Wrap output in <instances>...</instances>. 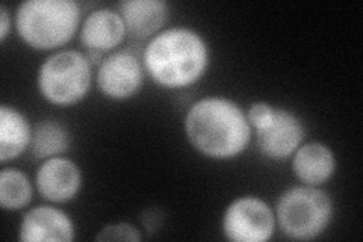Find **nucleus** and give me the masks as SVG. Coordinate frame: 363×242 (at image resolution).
Returning a JSON list of instances; mask_svg holds the SVG:
<instances>
[{
    "mask_svg": "<svg viewBox=\"0 0 363 242\" xmlns=\"http://www.w3.org/2000/svg\"><path fill=\"white\" fill-rule=\"evenodd\" d=\"M144 68L138 57L129 52H116L99 65L97 85L112 100H126L141 89Z\"/></svg>",
    "mask_w": 363,
    "mask_h": 242,
    "instance_id": "8",
    "label": "nucleus"
},
{
    "mask_svg": "<svg viewBox=\"0 0 363 242\" xmlns=\"http://www.w3.org/2000/svg\"><path fill=\"white\" fill-rule=\"evenodd\" d=\"M97 241H141L140 230L133 227L129 223H117L106 226L100 230V233L96 236Z\"/></svg>",
    "mask_w": 363,
    "mask_h": 242,
    "instance_id": "17",
    "label": "nucleus"
},
{
    "mask_svg": "<svg viewBox=\"0 0 363 242\" xmlns=\"http://www.w3.org/2000/svg\"><path fill=\"white\" fill-rule=\"evenodd\" d=\"M37 189L43 199L52 203H65L74 199L82 187V172L67 158L45 159L37 171Z\"/></svg>",
    "mask_w": 363,
    "mask_h": 242,
    "instance_id": "9",
    "label": "nucleus"
},
{
    "mask_svg": "<svg viewBox=\"0 0 363 242\" xmlns=\"http://www.w3.org/2000/svg\"><path fill=\"white\" fill-rule=\"evenodd\" d=\"M81 5L74 0H28L16 13L20 38L38 50L61 48L81 25Z\"/></svg>",
    "mask_w": 363,
    "mask_h": 242,
    "instance_id": "3",
    "label": "nucleus"
},
{
    "mask_svg": "<svg viewBox=\"0 0 363 242\" xmlns=\"http://www.w3.org/2000/svg\"><path fill=\"white\" fill-rule=\"evenodd\" d=\"M128 29L120 13L100 8L86 16L81 25V41L88 50L108 52L116 49L126 37Z\"/></svg>",
    "mask_w": 363,
    "mask_h": 242,
    "instance_id": "11",
    "label": "nucleus"
},
{
    "mask_svg": "<svg viewBox=\"0 0 363 242\" xmlns=\"http://www.w3.org/2000/svg\"><path fill=\"white\" fill-rule=\"evenodd\" d=\"M259 152L272 160H286L303 144L306 129L292 111L274 109V119L267 128L255 131Z\"/></svg>",
    "mask_w": 363,
    "mask_h": 242,
    "instance_id": "7",
    "label": "nucleus"
},
{
    "mask_svg": "<svg viewBox=\"0 0 363 242\" xmlns=\"http://www.w3.org/2000/svg\"><path fill=\"white\" fill-rule=\"evenodd\" d=\"M32 185L25 172L4 168L0 172V204L4 211H20L32 200Z\"/></svg>",
    "mask_w": 363,
    "mask_h": 242,
    "instance_id": "16",
    "label": "nucleus"
},
{
    "mask_svg": "<svg viewBox=\"0 0 363 242\" xmlns=\"http://www.w3.org/2000/svg\"><path fill=\"white\" fill-rule=\"evenodd\" d=\"M274 106H271L269 103L265 101H257L255 105L250 106L247 112V120L252 126V129L260 131L267 128V126L274 119Z\"/></svg>",
    "mask_w": 363,
    "mask_h": 242,
    "instance_id": "18",
    "label": "nucleus"
},
{
    "mask_svg": "<svg viewBox=\"0 0 363 242\" xmlns=\"http://www.w3.org/2000/svg\"><path fill=\"white\" fill-rule=\"evenodd\" d=\"M274 214L288 238L309 241L323 235L330 226L333 202L318 187H292L280 195Z\"/></svg>",
    "mask_w": 363,
    "mask_h": 242,
    "instance_id": "4",
    "label": "nucleus"
},
{
    "mask_svg": "<svg viewBox=\"0 0 363 242\" xmlns=\"http://www.w3.org/2000/svg\"><path fill=\"white\" fill-rule=\"evenodd\" d=\"M11 29V17L5 5L0 8V41L5 43Z\"/></svg>",
    "mask_w": 363,
    "mask_h": 242,
    "instance_id": "19",
    "label": "nucleus"
},
{
    "mask_svg": "<svg viewBox=\"0 0 363 242\" xmlns=\"http://www.w3.org/2000/svg\"><path fill=\"white\" fill-rule=\"evenodd\" d=\"M191 145L213 159H232L252 143L253 129L247 114L230 99L206 97L196 101L185 117Z\"/></svg>",
    "mask_w": 363,
    "mask_h": 242,
    "instance_id": "1",
    "label": "nucleus"
},
{
    "mask_svg": "<svg viewBox=\"0 0 363 242\" xmlns=\"http://www.w3.org/2000/svg\"><path fill=\"white\" fill-rule=\"evenodd\" d=\"M72 144L70 132L62 123L55 120H43L32 129L30 150L37 159L45 160L61 156Z\"/></svg>",
    "mask_w": 363,
    "mask_h": 242,
    "instance_id": "15",
    "label": "nucleus"
},
{
    "mask_svg": "<svg viewBox=\"0 0 363 242\" xmlns=\"http://www.w3.org/2000/svg\"><path fill=\"white\" fill-rule=\"evenodd\" d=\"M143 64L157 85L168 89L186 88L206 73L209 48L194 29L169 28L147 43Z\"/></svg>",
    "mask_w": 363,
    "mask_h": 242,
    "instance_id": "2",
    "label": "nucleus"
},
{
    "mask_svg": "<svg viewBox=\"0 0 363 242\" xmlns=\"http://www.w3.org/2000/svg\"><path fill=\"white\" fill-rule=\"evenodd\" d=\"M32 128L28 119L18 109L0 106V163L18 158L30 147Z\"/></svg>",
    "mask_w": 363,
    "mask_h": 242,
    "instance_id": "14",
    "label": "nucleus"
},
{
    "mask_svg": "<svg viewBox=\"0 0 363 242\" xmlns=\"http://www.w3.org/2000/svg\"><path fill=\"white\" fill-rule=\"evenodd\" d=\"M276 214L262 199L245 195L233 200L223 215V233L235 242H265L276 232Z\"/></svg>",
    "mask_w": 363,
    "mask_h": 242,
    "instance_id": "6",
    "label": "nucleus"
},
{
    "mask_svg": "<svg viewBox=\"0 0 363 242\" xmlns=\"http://www.w3.org/2000/svg\"><path fill=\"white\" fill-rule=\"evenodd\" d=\"M91 62L77 50H61L45 60L37 77L40 94L52 105L70 106L81 101L91 88Z\"/></svg>",
    "mask_w": 363,
    "mask_h": 242,
    "instance_id": "5",
    "label": "nucleus"
},
{
    "mask_svg": "<svg viewBox=\"0 0 363 242\" xmlns=\"http://www.w3.org/2000/svg\"><path fill=\"white\" fill-rule=\"evenodd\" d=\"M292 170L304 185L320 187L335 175L336 158L332 148L323 143H306L292 155Z\"/></svg>",
    "mask_w": 363,
    "mask_h": 242,
    "instance_id": "12",
    "label": "nucleus"
},
{
    "mask_svg": "<svg viewBox=\"0 0 363 242\" xmlns=\"http://www.w3.org/2000/svg\"><path fill=\"white\" fill-rule=\"evenodd\" d=\"M18 239L23 242H70L74 239V224L58 207L37 206L23 215Z\"/></svg>",
    "mask_w": 363,
    "mask_h": 242,
    "instance_id": "10",
    "label": "nucleus"
},
{
    "mask_svg": "<svg viewBox=\"0 0 363 242\" xmlns=\"http://www.w3.org/2000/svg\"><path fill=\"white\" fill-rule=\"evenodd\" d=\"M120 14L130 35L153 38L168 18V4L164 0H126L120 4Z\"/></svg>",
    "mask_w": 363,
    "mask_h": 242,
    "instance_id": "13",
    "label": "nucleus"
}]
</instances>
